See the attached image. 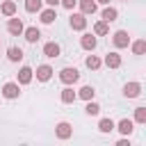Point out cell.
Instances as JSON below:
<instances>
[{
	"label": "cell",
	"instance_id": "1",
	"mask_svg": "<svg viewBox=\"0 0 146 146\" xmlns=\"http://www.w3.org/2000/svg\"><path fill=\"white\" fill-rule=\"evenodd\" d=\"M59 80H62L64 84H75V82L80 80V71L73 68V66H64V68L59 71Z\"/></svg>",
	"mask_w": 146,
	"mask_h": 146
},
{
	"label": "cell",
	"instance_id": "2",
	"mask_svg": "<svg viewBox=\"0 0 146 146\" xmlns=\"http://www.w3.org/2000/svg\"><path fill=\"white\" fill-rule=\"evenodd\" d=\"M23 30H25L23 21H21V18H16V16H9V21H7V32H9L11 36H21V34H23Z\"/></svg>",
	"mask_w": 146,
	"mask_h": 146
},
{
	"label": "cell",
	"instance_id": "3",
	"mask_svg": "<svg viewBox=\"0 0 146 146\" xmlns=\"http://www.w3.org/2000/svg\"><path fill=\"white\" fill-rule=\"evenodd\" d=\"M112 43H114L116 48H128V46H130V34H128L125 30H116V32L112 34Z\"/></svg>",
	"mask_w": 146,
	"mask_h": 146
},
{
	"label": "cell",
	"instance_id": "4",
	"mask_svg": "<svg viewBox=\"0 0 146 146\" xmlns=\"http://www.w3.org/2000/svg\"><path fill=\"white\" fill-rule=\"evenodd\" d=\"M80 46H82L84 50L94 52V50H96V46H98V39H96V34H94V32H84V34H82V39H80Z\"/></svg>",
	"mask_w": 146,
	"mask_h": 146
},
{
	"label": "cell",
	"instance_id": "5",
	"mask_svg": "<svg viewBox=\"0 0 146 146\" xmlns=\"http://www.w3.org/2000/svg\"><path fill=\"white\" fill-rule=\"evenodd\" d=\"M2 96L9 98V100L18 98V96H21V84H18V82H5V87H2Z\"/></svg>",
	"mask_w": 146,
	"mask_h": 146
},
{
	"label": "cell",
	"instance_id": "6",
	"mask_svg": "<svg viewBox=\"0 0 146 146\" xmlns=\"http://www.w3.org/2000/svg\"><path fill=\"white\" fill-rule=\"evenodd\" d=\"M55 135H57V139H68V137L73 135V125H71L68 121H59V123L55 125Z\"/></svg>",
	"mask_w": 146,
	"mask_h": 146
},
{
	"label": "cell",
	"instance_id": "7",
	"mask_svg": "<svg viewBox=\"0 0 146 146\" xmlns=\"http://www.w3.org/2000/svg\"><path fill=\"white\" fill-rule=\"evenodd\" d=\"M68 25L73 27V30H78V32H82L84 27H87V16L80 11V14H71V18H68Z\"/></svg>",
	"mask_w": 146,
	"mask_h": 146
},
{
	"label": "cell",
	"instance_id": "8",
	"mask_svg": "<svg viewBox=\"0 0 146 146\" xmlns=\"http://www.w3.org/2000/svg\"><path fill=\"white\" fill-rule=\"evenodd\" d=\"M52 66L50 64H41V66H36V71H34V75H36V80L39 82H48L50 78H52Z\"/></svg>",
	"mask_w": 146,
	"mask_h": 146
},
{
	"label": "cell",
	"instance_id": "9",
	"mask_svg": "<svg viewBox=\"0 0 146 146\" xmlns=\"http://www.w3.org/2000/svg\"><path fill=\"white\" fill-rule=\"evenodd\" d=\"M123 96H125V98H137V96H141V82H128V84H123Z\"/></svg>",
	"mask_w": 146,
	"mask_h": 146
},
{
	"label": "cell",
	"instance_id": "10",
	"mask_svg": "<svg viewBox=\"0 0 146 146\" xmlns=\"http://www.w3.org/2000/svg\"><path fill=\"white\" fill-rule=\"evenodd\" d=\"M114 130H119L123 137H130L132 130H135V121H130V119H121V121L114 125Z\"/></svg>",
	"mask_w": 146,
	"mask_h": 146
},
{
	"label": "cell",
	"instance_id": "11",
	"mask_svg": "<svg viewBox=\"0 0 146 146\" xmlns=\"http://www.w3.org/2000/svg\"><path fill=\"white\" fill-rule=\"evenodd\" d=\"M32 78H34V71L30 68V66H21V71H18V78H16V82L23 87V84H30L32 82Z\"/></svg>",
	"mask_w": 146,
	"mask_h": 146
},
{
	"label": "cell",
	"instance_id": "12",
	"mask_svg": "<svg viewBox=\"0 0 146 146\" xmlns=\"http://www.w3.org/2000/svg\"><path fill=\"white\" fill-rule=\"evenodd\" d=\"M55 18H57V11H55V7H48V9H41V11H39V21H41L43 25H50V23H55Z\"/></svg>",
	"mask_w": 146,
	"mask_h": 146
},
{
	"label": "cell",
	"instance_id": "13",
	"mask_svg": "<svg viewBox=\"0 0 146 146\" xmlns=\"http://www.w3.org/2000/svg\"><path fill=\"white\" fill-rule=\"evenodd\" d=\"M59 52H62V48H59V43H57V41H48V43L43 46V55H46L48 59L59 57Z\"/></svg>",
	"mask_w": 146,
	"mask_h": 146
},
{
	"label": "cell",
	"instance_id": "14",
	"mask_svg": "<svg viewBox=\"0 0 146 146\" xmlns=\"http://www.w3.org/2000/svg\"><path fill=\"white\" fill-rule=\"evenodd\" d=\"M103 64H105L107 68H119V66L123 64V59H121V55H119V52H107V55H105V59H103Z\"/></svg>",
	"mask_w": 146,
	"mask_h": 146
},
{
	"label": "cell",
	"instance_id": "15",
	"mask_svg": "<svg viewBox=\"0 0 146 146\" xmlns=\"http://www.w3.org/2000/svg\"><path fill=\"white\" fill-rule=\"evenodd\" d=\"M23 36H25L27 43H36V41L41 39V30L34 27V25H32V27H25V30H23Z\"/></svg>",
	"mask_w": 146,
	"mask_h": 146
},
{
	"label": "cell",
	"instance_id": "16",
	"mask_svg": "<svg viewBox=\"0 0 146 146\" xmlns=\"http://www.w3.org/2000/svg\"><path fill=\"white\" fill-rule=\"evenodd\" d=\"M16 9H18V7H16V0H5V2L0 5V14L7 16V18H9V16H16Z\"/></svg>",
	"mask_w": 146,
	"mask_h": 146
},
{
	"label": "cell",
	"instance_id": "17",
	"mask_svg": "<svg viewBox=\"0 0 146 146\" xmlns=\"http://www.w3.org/2000/svg\"><path fill=\"white\" fill-rule=\"evenodd\" d=\"M59 98H62V103L64 105H71V103H75V98H78V94L71 89V84H66L64 89H62V94H59Z\"/></svg>",
	"mask_w": 146,
	"mask_h": 146
},
{
	"label": "cell",
	"instance_id": "18",
	"mask_svg": "<svg viewBox=\"0 0 146 146\" xmlns=\"http://www.w3.org/2000/svg\"><path fill=\"white\" fill-rule=\"evenodd\" d=\"M78 5H80V11H82L84 16H89V14H96V9H98L96 0H78Z\"/></svg>",
	"mask_w": 146,
	"mask_h": 146
},
{
	"label": "cell",
	"instance_id": "19",
	"mask_svg": "<svg viewBox=\"0 0 146 146\" xmlns=\"http://www.w3.org/2000/svg\"><path fill=\"white\" fill-rule=\"evenodd\" d=\"M116 18H119V11H116L114 7H110V5H105L103 14H100V21H105V23H112V21H116Z\"/></svg>",
	"mask_w": 146,
	"mask_h": 146
},
{
	"label": "cell",
	"instance_id": "20",
	"mask_svg": "<svg viewBox=\"0 0 146 146\" xmlns=\"http://www.w3.org/2000/svg\"><path fill=\"white\" fill-rule=\"evenodd\" d=\"M7 59L14 62V64L21 62V59H23V50H21L18 46H9V48H7Z\"/></svg>",
	"mask_w": 146,
	"mask_h": 146
},
{
	"label": "cell",
	"instance_id": "21",
	"mask_svg": "<svg viewBox=\"0 0 146 146\" xmlns=\"http://www.w3.org/2000/svg\"><path fill=\"white\" fill-rule=\"evenodd\" d=\"M84 64H87V68H91V71H98V68L103 66V59H100L98 55H89V57L84 59Z\"/></svg>",
	"mask_w": 146,
	"mask_h": 146
},
{
	"label": "cell",
	"instance_id": "22",
	"mask_svg": "<svg viewBox=\"0 0 146 146\" xmlns=\"http://www.w3.org/2000/svg\"><path fill=\"white\" fill-rule=\"evenodd\" d=\"M94 96H96V89H94L91 84H84V87L78 91V98H82V100H91Z\"/></svg>",
	"mask_w": 146,
	"mask_h": 146
},
{
	"label": "cell",
	"instance_id": "23",
	"mask_svg": "<svg viewBox=\"0 0 146 146\" xmlns=\"http://www.w3.org/2000/svg\"><path fill=\"white\" fill-rule=\"evenodd\" d=\"M114 125H116V123H114L110 116H105V119H100V121H98V130H100V132H105V135H107V132H112V130H114Z\"/></svg>",
	"mask_w": 146,
	"mask_h": 146
},
{
	"label": "cell",
	"instance_id": "24",
	"mask_svg": "<svg viewBox=\"0 0 146 146\" xmlns=\"http://www.w3.org/2000/svg\"><path fill=\"white\" fill-rule=\"evenodd\" d=\"M107 32H110V23H105V21L94 23V34H96V36H105Z\"/></svg>",
	"mask_w": 146,
	"mask_h": 146
},
{
	"label": "cell",
	"instance_id": "25",
	"mask_svg": "<svg viewBox=\"0 0 146 146\" xmlns=\"http://www.w3.org/2000/svg\"><path fill=\"white\" fill-rule=\"evenodd\" d=\"M84 112H87L89 116H98V114H100V105H98V103L91 98V100H87V105H84Z\"/></svg>",
	"mask_w": 146,
	"mask_h": 146
},
{
	"label": "cell",
	"instance_id": "26",
	"mask_svg": "<svg viewBox=\"0 0 146 146\" xmlns=\"http://www.w3.org/2000/svg\"><path fill=\"white\" fill-rule=\"evenodd\" d=\"M41 7H43V0H25V11H30V14L41 11Z\"/></svg>",
	"mask_w": 146,
	"mask_h": 146
},
{
	"label": "cell",
	"instance_id": "27",
	"mask_svg": "<svg viewBox=\"0 0 146 146\" xmlns=\"http://www.w3.org/2000/svg\"><path fill=\"white\" fill-rule=\"evenodd\" d=\"M132 52H135V55H144V52H146V41H144V39H137V41L132 43Z\"/></svg>",
	"mask_w": 146,
	"mask_h": 146
},
{
	"label": "cell",
	"instance_id": "28",
	"mask_svg": "<svg viewBox=\"0 0 146 146\" xmlns=\"http://www.w3.org/2000/svg\"><path fill=\"white\" fill-rule=\"evenodd\" d=\"M135 123H146V107H135Z\"/></svg>",
	"mask_w": 146,
	"mask_h": 146
},
{
	"label": "cell",
	"instance_id": "29",
	"mask_svg": "<svg viewBox=\"0 0 146 146\" xmlns=\"http://www.w3.org/2000/svg\"><path fill=\"white\" fill-rule=\"evenodd\" d=\"M59 5H62L64 9H68V11H73L75 5H78V0H59Z\"/></svg>",
	"mask_w": 146,
	"mask_h": 146
},
{
	"label": "cell",
	"instance_id": "30",
	"mask_svg": "<svg viewBox=\"0 0 146 146\" xmlns=\"http://www.w3.org/2000/svg\"><path fill=\"white\" fill-rule=\"evenodd\" d=\"M116 146H130V139H125V137H123V139H119V141H116Z\"/></svg>",
	"mask_w": 146,
	"mask_h": 146
},
{
	"label": "cell",
	"instance_id": "31",
	"mask_svg": "<svg viewBox=\"0 0 146 146\" xmlns=\"http://www.w3.org/2000/svg\"><path fill=\"white\" fill-rule=\"evenodd\" d=\"M43 2H46L48 7H57V5H59V0H43Z\"/></svg>",
	"mask_w": 146,
	"mask_h": 146
},
{
	"label": "cell",
	"instance_id": "32",
	"mask_svg": "<svg viewBox=\"0 0 146 146\" xmlns=\"http://www.w3.org/2000/svg\"><path fill=\"white\" fill-rule=\"evenodd\" d=\"M96 5H110V0H96Z\"/></svg>",
	"mask_w": 146,
	"mask_h": 146
},
{
	"label": "cell",
	"instance_id": "33",
	"mask_svg": "<svg viewBox=\"0 0 146 146\" xmlns=\"http://www.w3.org/2000/svg\"><path fill=\"white\" fill-rule=\"evenodd\" d=\"M123 2H128V0H123Z\"/></svg>",
	"mask_w": 146,
	"mask_h": 146
}]
</instances>
